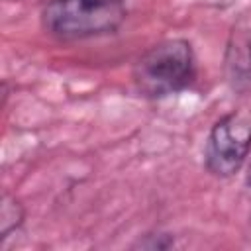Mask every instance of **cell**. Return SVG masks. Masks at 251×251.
I'll list each match as a JSON object with an SVG mask.
<instances>
[{"label": "cell", "mask_w": 251, "mask_h": 251, "mask_svg": "<svg viewBox=\"0 0 251 251\" xmlns=\"http://www.w3.org/2000/svg\"><path fill=\"white\" fill-rule=\"evenodd\" d=\"M196 75L198 65L192 43L182 37L155 43L135 61L131 71L137 92L151 100L186 90Z\"/></svg>", "instance_id": "6da1fadb"}, {"label": "cell", "mask_w": 251, "mask_h": 251, "mask_svg": "<svg viewBox=\"0 0 251 251\" xmlns=\"http://www.w3.org/2000/svg\"><path fill=\"white\" fill-rule=\"evenodd\" d=\"M126 18L122 0H49L41 10L43 29L61 41L114 35Z\"/></svg>", "instance_id": "7a4b0ae2"}, {"label": "cell", "mask_w": 251, "mask_h": 251, "mask_svg": "<svg viewBox=\"0 0 251 251\" xmlns=\"http://www.w3.org/2000/svg\"><path fill=\"white\" fill-rule=\"evenodd\" d=\"M251 153V110L224 114L208 131L204 143V167L218 178H229L241 171Z\"/></svg>", "instance_id": "3957f363"}, {"label": "cell", "mask_w": 251, "mask_h": 251, "mask_svg": "<svg viewBox=\"0 0 251 251\" xmlns=\"http://www.w3.org/2000/svg\"><path fill=\"white\" fill-rule=\"evenodd\" d=\"M224 73L235 92H251V27L231 31L224 55Z\"/></svg>", "instance_id": "277c9868"}, {"label": "cell", "mask_w": 251, "mask_h": 251, "mask_svg": "<svg viewBox=\"0 0 251 251\" xmlns=\"http://www.w3.org/2000/svg\"><path fill=\"white\" fill-rule=\"evenodd\" d=\"M24 222V208L16 198L4 196L2 200V216H0V224H2V239H6L10 235L12 229H18Z\"/></svg>", "instance_id": "5b68a950"}, {"label": "cell", "mask_w": 251, "mask_h": 251, "mask_svg": "<svg viewBox=\"0 0 251 251\" xmlns=\"http://www.w3.org/2000/svg\"><path fill=\"white\" fill-rule=\"evenodd\" d=\"M247 180H249V184H251V165H249V175H247Z\"/></svg>", "instance_id": "8992f818"}]
</instances>
